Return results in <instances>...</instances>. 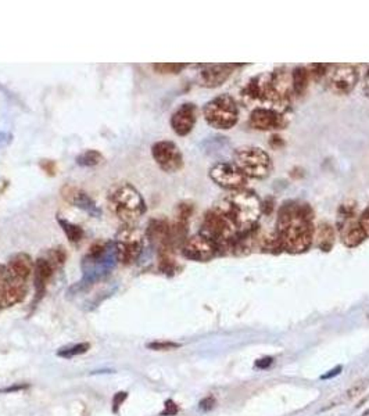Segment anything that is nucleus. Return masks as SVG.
Wrapping results in <instances>:
<instances>
[{
  "instance_id": "f257e3e1",
  "label": "nucleus",
  "mask_w": 369,
  "mask_h": 416,
  "mask_svg": "<svg viewBox=\"0 0 369 416\" xmlns=\"http://www.w3.org/2000/svg\"><path fill=\"white\" fill-rule=\"evenodd\" d=\"M314 211L305 203L289 202L279 208L277 237L281 250L292 254L305 253L314 244Z\"/></svg>"
},
{
  "instance_id": "f03ea898",
  "label": "nucleus",
  "mask_w": 369,
  "mask_h": 416,
  "mask_svg": "<svg viewBox=\"0 0 369 416\" xmlns=\"http://www.w3.org/2000/svg\"><path fill=\"white\" fill-rule=\"evenodd\" d=\"M217 208L230 218L239 232H250L258 228V219L263 214V203L254 192L240 189L222 199Z\"/></svg>"
},
{
  "instance_id": "7ed1b4c3",
  "label": "nucleus",
  "mask_w": 369,
  "mask_h": 416,
  "mask_svg": "<svg viewBox=\"0 0 369 416\" xmlns=\"http://www.w3.org/2000/svg\"><path fill=\"white\" fill-rule=\"evenodd\" d=\"M107 202L113 215L124 225H135L148 209L139 190L127 182L116 185L110 190Z\"/></svg>"
},
{
  "instance_id": "20e7f679",
  "label": "nucleus",
  "mask_w": 369,
  "mask_h": 416,
  "mask_svg": "<svg viewBox=\"0 0 369 416\" xmlns=\"http://www.w3.org/2000/svg\"><path fill=\"white\" fill-rule=\"evenodd\" d=\"M199 233L210 239L217 246L220 254H225L232 249L239 230L230 218H228L220 208L214 207L206 212Z\"/></svg>"
},
{
  "instance_id": "39448f33",
  "label": "nucleus",
  "mask_w": 369,
  "mask_h": 416,
  "mask_svg": "<svg viewBox=\"0 0 369 416\" xmlns=\"http://www.w3.org/2000/svg\"><path fill=\"white\" fill-rule=\"evenodd\" d=\"M233 164L249 179H265L274 169V162L270 154L256 146H243L235 150Z\"/></svg>"
},
{
  "instance_id": "423d86ee",
  "label": "nucleus",
  "mask_w": 369,
  "mask_h": 416,
  "mask_svg": "<svg viewBox=\"0 0 369 416\" xmlns=\"http://www.w3.org/2000/svg\"><path fill=\"white\" fill-rule=\"evenodd\" d=\"M146 235L137 225H124L116 235L114 251L116 260L123 265H131L138 261L145 247Z\"/></svg>"
},
{
  "instance_id": "0eeeda50",
  "label": "nucleus",
  "mask_w": 369,
  "mask_h": 416,
  "mask_svg": "<svg viewBox=\"0 0 369 416\" xmlns=\"http://www.w3.org/2000/svg\"><path fill=\"white\" fill-rule=\"evenodd\" d=\"M203 116L210 127L226 131L237 124L239 107L230 95H220L204 106Z\"/></svg>"
},
{
  "instance_id": "6e6552de",
  "label": "nucleus",
  "mask_w": 369,
  "mask_h": 416,
  "mask_svg": "<svg viewBox=\"0 0 369 416\" xmlns=\"http://www.w3.org/2000/svg\"><path fill=\"white\" fill-rule=\"evenodd\" d=\"M339 233L342 237V242L346 247L354 249L360 246L368 236L365 230L363 229L360 223V218L357 216L354 206L344 204L340 208V216H339Z\"/></svg>"
},
{
  "instance_id": "1a4fd4ad",
  "label": "nucleus",
  "mask_w": 369,
  "mask_h": 416,
  "mask_svg": "<svg viewBox=\"0 0 369 416\" xmlns=\"http://www.w3.org/2000/svg\"><path fill=\"white\" fill-rule=\"evenodd\" d=\"M155 164L167 174H175L183 168V155L179 147L169 140H161L151 146Z\"/></svg>"
},
{
  "instance_id": "9d476101",
  "label": "nucleus",
  "mask_w": 369,
  "mask_h": 416,
  "mask_svg": "<svg viewBox=\"0 0 369 416\" xmlns=\"http://www.w3.org/2000/svg\"><path fill=\"white\" fill-rule=\"evenodd\" d=\"M330 71H328L326 82L328 89L339 96L349 95L353 92L358 82V69L353 64H337L330 66Z\"/></svg>"
},
{
  "instance_id": "9b49d317",
  "label": "nucleus",
  "mask_w": 369,
  "mask_h": 416,
  "mask_svg": "<svg viewBox=\"0 0 369 416\" xmlns=\"http://www.w3.org/2000/svg\"><path fill=\"white\" fill-rule=\"evenodd\" d=\"M209 175L216 185L226 190L236 192L244 189L247 185V178L233 162L221 161L214 164L210 168Z\"/></svg>"
},
{
  "instance_id": "f8f14e48",
  "label": "nucleus",
  "mask_w": 369,
  "mask_h": 416,
  "mask_svg": "<svg viewBox=\"0 0 369 416\" xmlns=\"http://www.w3.org/2000/svg\"><path fill=\"white\" fill-rule=\"evenodd\" d=\"M181 251L185 258L197 263H207L220 254L217 246L202 233L188 237L182 244Z\"/></svg>"
},
{
  "instance_id": "ddd939ff",
  "label": "nucleus",
  "mask_w": 369,
  "mask_h": 416,
  "mask_svg": "<svg viewBox=\"0 0 369 416\" xmlns=\"http://www.w3.org/2000/svg\"><path fill=\"white\" fill-rule=\"evenodd\" d=\"M249 125L257 131H281L288 127V118L278 109L257 107L250 114Z\"/></svg>"
},
{
  "instance_id": "4468645a",
  "label": "nucleus",
  "mask_w": 369,
  "mask_h": 416,
  "mask_svg": "<svg viewBox=\"0 0 369 416\" xmlns=\"http://www.w3.org/2000/svg\"><path fill=\"white\" fill-rule=\"evenodd\" d=\"M197 123V107L193 103L181 104L171 116L169 124L178 137H188Z\"/></svg>"
},
{
  "instance_id": "2eb2a0df",
  "label": "nucleus",
  "mask_w": 369,
  "mask_h": 416,
  "mask_svg": "<svg viewBox=\"0 0 369 416\" xmlns=\"http://www.w3.org/2000/svg\"><path fill=\"white\" fill-rule=\"evenodd\" d=\"M235 64H203L199 83L204 88H218L232 75Z\"/></svg>"
},
{
  "instance_id": "dca6fc26",
  "label": "nucleus",
  "mask_w": 369,
  "mask_h": 416,
  "mask_svg": "<svg viewBox=\"0 0 369 416\" xmlns=\"http://www.w3.org/2000/svg\"><path fill=\"white\" fill-rule=\"evenodd\" d=\"M34 265L35 261H32V258L28 254L18 253L8 260L6 268L10 279L28 284V280L34 275Z\"/></svg>"
},
{
  "instance_id": "f3484780",
  "label": "nucleus",
  "mask_w": 369,
  "mask_h": 416,
  "mask_svg": "<svg viewBox=\"0 0 369 416\" xmlns=\"http://www.w3.org/2000/svg\"><path fill=\"white\" fill-rule=\"evenodd\" d=\"M55 271H56V265L48 258H38L35 261V265H34V275H32V283H34V289H35V294H36V300H39L49 282L52 280V277L55 275Z\"/></svg>"
},
{
  "instance_id": "a211bd4d",
  "label": "nucleus",
  "mask_w": 369,
  "mask_h": 416,
  "mask_svg": "<svg viewBox=\"0 0 369 416\" xmlns=\"http://www.w3.org/2000/svg\"><path fill=\"white\" fill-rule=\"evenodd\" d=\"M62 196L63 199L73 204L74 207L81 208L83 211H86L88 214L93 215V216H99L100 215V209L95 204V202L90 199V196L83 192L82 189L73 186V185H67L62 189Z\"/></svg>"
},
{
  "instance_id": "6ab92c4d",
  "label": "nucleus",
  "mask_w": 369,
  "mask_h": 416,
  "mask_svg": "<svg viewBox=\"0 0 369 416\" xmlns=\"http://www.w3.org/2000/svg\"><path fill=\"white\" fill-rule=\"evenodd\" d=\"M314 243L322 251H329L335 243V228L329 223H321L315 229Z\"/></svg>"
},
{
  "instance_id": "aec40b11",
  "label": "nucleus",
  "mask_w": 369,
  "mask_h": 416,
  "mask_svg": "<svg viewBox=\"0 0 369 416\" xmlns=\"http://www.w3.org/2000/svg\"><path fill=\"white\" fill-rule=\"evenodd\" d=\"M309 82H311V78L307 67H295L292 71V86H293V95L295 96L304 95Z\"/></svg>"
},
{
  "instance_id": "412c9836",
  "label": "nucleus",
  "mask_w": 369,
  "mask_h": 416,
  "mask_svg": "<svg viewBox=\"0 0 369 416\" xmlns=\"http://www.w3.org/2000/svg\"><path fill=\"white\" fill-rule=\"evenodd\" d=\"M59 222H60V225H62V228H63V230H64V233L67 235V237H69V240L71 242V243H79L81 240H82V237H83V229L81 228V226H78V225H75V223H71L70 221H64V219H62V218H59Z\"/></svg>"
},
{
  "instance_id": "4be33fe9",
  "label": "nucleus",
  "mask_w": 369,
  "mask_h": 416,
  "mask_svg": "<svg viewBox=\"0 0 369 416\" xmlns=\"http://www.w3.org/2000/svg\"><path fill=\"white\" fill-rule=\"evenodd\" d=\"M102 161H103V155L96 150H88L76 158V162L82 167H93L100 164Z\"/></svg>"
},
{
  "instance_id": "5701e85b",
  "label": "nucleus",
  "mask_w": 369,
  "mask_h": 416,
  "mask_svg": "<svg viewBox=\"0 0 369 416\" xmlns=\"http://www.w3.org/2000/svg\"><path fill=\"white\" fill-rule=\"evenodd\" d=\"M186 67H188V64H181V63H158V64H153V69L157 71L158 74H179Z\"/></svg>"
},
{
  "instance_id": "b1692460",
  "label": "nucleus",
  "mask_w": 369,
  "mask_h": 416,
  "mask_svg": "<svg viewBox=\"0 0 369 416\" xmlns=\"http://www.w3.org/2000/svg\"><path fill=\"white\" fill-rule=\"evenodd\" d=\"M329 69H330L329 64H311V66H307L311 81H319V79H322L323 76L328 75Z\"/></svg>"
},
{
  "instance_id": "393cba45",
  "label": "nucleus",
  "mask_w": 369,
  "mask_h": 416,
  "mask_svg": "<svg viewBox=\"0 0 369 416\" xmlns=\"http://www.w3.org/2000/svg\"><path fill=\"white\" fill-rule=\"evenodd\" d=\"M90 348L89 343H79L76 346L70 347V348H64L62 351H59V355L63 358H73L75 355H81L85 354L88 349Z\"/></svg>"
},
{
  "instance_id": "a878e982",
  "label": "nucleus",
  "mask_w": 369,
  "mask_h": 416,
  "mask_svg": "<svg viewBox=\"0 0 369 416\" xmlns=\"http://www.w3.org/2000/svg\"><path fill=\"white\" fill-rule=\"evenodd\" d=\"M368 386L369 379H363V380L357 382L353 387H350V389L347 390V393H346V398H347V400H353V398L358 397L360 394H363V393L367 390Z\"/></svg>"
},
{
  "instance_id": "bb28decb",
  "label": "nucleus",
  "mask_w": 369,
  "mask_h": 416,
  "mask_svg": "<svg viewBox=\"0 0 369 416\" xmlns=\"http://www.w3.org/2000/svg\"><path fill=\"white\" fill-rule=\"evenodd\" d=\"M7 282H8V274H7V268L6 265H0V310H1V301H3V296L7 287Z\"/></svg>"
},
{
  "instance_id": "cd10ccee",
  "label": "nucleus",
  "mask_w": 369,
  "mask_h": 416,
  "mask_svg": "<svg viewBox=\"0 0 369 416\" xmlns=\"http://www.w3.org/2000/svg\"><path fill=\"white\" fill-rule=\"evenodd\" d=\"M181 345L178 343H172V342H155V343H150L148 345V348L150 349H155V351H167V349H175L179 348Z\"/></svg>"
},
{
  "instance_id": "c85d7f7f",
  "label": "nucleus",
  "mask_w": 369,
  "mask_h": 416,
  "mask_svg": "<svg viewBox=\"0 0 369 416\" xmlns=\"http://www.w3.org/2000/svg\"><path fill=\"white\" fill-rule=\"evenodd\" d=\"M360 223H361L363 229L365 230V233H367V236L369 237V207L361 214V216H360Z\"/></svg>"
},
{
  "instance_id": "c756f323",
  "label": "nucleus",
  "mask_w": 369,
  "mask_h": 416,
  "mask_svg": "<svg viewBox=\"0 0 369 416\" xmlns=\"http://www.w3.org/2000/svg\"><path fill=\"white\" fill-rule=\"evenodd\" d=\"M127 398V393H117L114 400H113V405H114V412H117L118 407L124 403V400Z\"/></svg>"
},
{
  "instance_id": "7c9ffc66",
  "label": "nucleus",
  "mask_w": 369,
  "mask_h": 416,
  "mask_svg": "<svg viewBox=\"0 0 369 416\" xmlns=\"http://www.w3.org/2000/svg\"><path fill=\"white\" fill-rule=\"evenodd\" d=\"M272 362H274V359L270 358V356H267V358H263V359L257 361V362H256V366H258L260 369H267L268 366L272 365Z\"/></svg>"
},
{
  "instance_id": "2f4dec72",
  "label": "nucleus",
  "mask_w": 369,
  "mask_h": 416,
  "mask_svg": "<svg viewBox=\"0 0 369 416\" xmlns=\"http://www.w3.org/2000/svg\"><path fill=\"white\" fill-rule=\"evenodd\" d=\"M176 412H178V407L172 401H168L167 405H165V411L162 412V415H175Z\"/></svg>"
},
{
  "instance_id": "473e14b6",
  "label": "nucleus",
  "mask_w": 369,
  "mask_h": 416,
  "mask_svg": "<svg viewBox=\"0 0 369 416\" xmlns=\"http://www.w3.org/2000/svg\"><path fill=\"white\" fill-rule=\"evenodd\" d=\"M340 370H342V366H337V368H335V369H332L329 373H326V375H323V376H321V379H332L333 376H336V375H339L340 373Z\"/></svg>"
},
{
  "instance_id": "72a5a7b5",
  "label": "nucleus",
  "mask_w": 369,
  "mask_h": 416,
  "mask_svg": "<svg viewBox=\"0 0 369 416\" xmlns=\"http://www.w3.org/2000/svg\"><path fill=\"white\" fill-rule=\"evenodd\" d=\"M213 405H214V400L213 398H206V400H203L200 403V407L203 410H210V408H213Z\"/></svg>"
},
{
  "instance_id": "f704fd0d",
  "label": "nucleus",
  "mask_w": 369,
  "mask_h": 416,
  "mask_svg": "<svg viewBox=\"0 0 369 416\" xmlns=\"http://www.w3.org/2000/svg\"><path fill=\"white\" fill-rule=\"evenodd\" d=\"M364 93L369 97V69L367 75H365V81H364Z\"/></svg>"
}]
</instances>
